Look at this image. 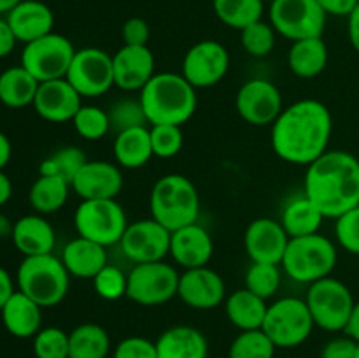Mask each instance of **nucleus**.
I'll list each match as a JSON object with an SVG mask.
<instances>
[{
	"mask_svg": "<svg viewBox=\"0 0 359 358\" xmlns=\"http://www.w3.org/2000/svg\"><path fill=\"white\" fill-rule=\"evenodd\" d=\"M276 28L270 23H265L263 20L249 25L244 30H241V42L242 48L248 55L255 58H263L270 55L276 46Z\"/></svg>",
	"mask_w": 359,
	"mask_h": 358,
	"instance_id": "40",
	"label": "nucleus"
},
{
	"mask_svg": "<svg viewBox=\"0 0 359 358\" xmlns=\"http://www.w3.org/2000/svg\"><path fill=\"white\" fill-rule=\"evenodd\" d=\"M153 220L174 232L196 223L200 214V197L195 185L181 174H167L154 183L149 199Z\"/></svg>",
	"mask_w": 359,
	"mask_h": 358,
	"instance_id": "4",
	"label": "nucleus"
},
{
	"mask_svg": "<svg viewBox=\"0 0 359 358\" xmlns=\"http://www.w3.org/2000/svg\"><path fill=\"white\" fill-rule=\"evenodd\" d=\"M277 346L259 330H244L230 344L228 358H273Z\"/></svg>",
	"mask_w": 359,
	"mask_h": 358,
	"instance_id": "37",
	"label": "nucleus"
},
{
	"mask_svg": "<svg viewBox=\"0 0 359 358\" xmlns=\"http://www.w3.org/2000/svg\"><path fill=\"white\" fill-rule=\"evenodd\" d=\"M270 25L291 42L323 37L328 14L318 0H273L270 4Z\"/></svg>",
	"mask_w": 359,
	"mask_h": 358,
	"instance_id": "12",
	"label": "nucleus"
},
{
	"mask_svg": "<svg viewBox=\"0 0 359 358\" xmlns=\"http://www.w3.org/2000/svg\"><path fill=\"white\" fill-rule=\"evenodd\" d=\"M114 86L140 91L154 76V55L147 46H123L112 55Z\"/></svg>",
	"mask_w": 359,
	"mask_h": 358,
	"instance_id": "21",
	"label": "nucleus"
},
{
	"mask_svg": "<svg viewBox=\"0 0 359 358\" xmlns=\"http://www.w3.org/2000/svg\"><path fill=\"white\" fill-rule=\"evenodd\" d=\"M11 239L23 256L49 255L56 244L55 228L42 214H27L20 218L14 223Z\"/></svg>",
	"mask_w": 359,
	"mask_h": 358,
	"instance_id": "24",
	"label": "nucleus"
},
{
	"mask_svg": "<svg viewBox=\"0 0 359 358\" xmlns=\"http://www.w3.org/2000/svg\"><path fill=\"white\" fill-rule=\"evenodd\" d=\"M109 351V333L97 323H83L69 333V358H107Z\"/></svg>",
	"mask_w": 359,
	"mask_h": 358,
	"instance_id": "33",
	"label": "nucleus"
},
{
	"mask_svg": "<svg viewBox=\"0 0 359 358\" xmlns=\"http://www.w3.org/2000/svg\"><path fill=\"white\" fill-rule=\"evenodd\" d=\"M151 146L158 158H172L181 153L184 135L179 125H151Z\"/></svg>",
	"mask_w": 359,
	"mask_h": 358,
	"instance_id": "43",
	"label": "nucleus"
},
{
	"mask_svg": "<svg viewBox=\"0 0 359 358\" xmlns=\"http://www.w3.org/2000/svg\"><path fill=\"white\" fill-rule=\"evenodd\" d=\"M230 69V55L221 42L205 39L186 51L182 58V76L195 90L210 88L224 79Z\"/></svg>",
	"mask_w": 359,
	"mask_h": 358,
	"instance_id": "14",
	"label": "nucleus"
},
{
	"mask_svg": "<svg viewBox=\"0 0 359 358\" xmlns=\"http://www.w3.org/2000/svg\"><path fill=\"white\" fill-rule=\"evenodd\" d=\"M337 258L339 253L335 244L318 232L290 239L280 265L293 281L312 284L323 277L332 276Z\"/></svg>",
	"mask_w": 359,
	"mask_h": 358,
	"instance_id": "6",
	"label": "nucleus"
},
{
	"mask_svg": "<svg viewBox=\"0 0 359 358\" xmlns=\"http://www.w3.org/2000/svg\"><path fill=\"white\" fill-rule=\"evenodd\" d=\"M346 336H349L351 339H354L356 343H359V300L354 304L353 312H351V318L347 321L346 330H344Z\"/></svg>",
	"mask_w": 359,
	"mask_h": 358,
	"instance_id": "53",
	"label": "nucleus"
},
{
	"mask_svg": "<svg viewBox=\"0 0 359 358\" xmlns=\"http://www.w3.org/2000/svg\"><path fill=\"white\" fill-rule=\"evenodd\" d=\"M62 262L70 276L93 279L107 265V249L86 237H76L63 248Z\"/></svg>",
	"mask_w": 359,
	"mask_h": 358,
	"instance_id": "25",
	"label": "nucleus"
},
{
	"mask_svg": "<svg viewBox=\"0 0 359 358\" xmlns=\"http://www.w3.org/2000/svg\"><path fill=\"white\" fill-rule=\"evenodd\" d=\"M280 270L276 263L252 262L245 272V288L258 297L269 300L277 293L280 286Z\"/></svg>",
	"mask_w": 359,
	"mask_h": 358,
	"instance_id": "39",
	"label": "nucleus"
},
{
	"mask_svg": "<svg viewBox=\"0 0 359 358\" xmlns=\"http://www.w3.org/2000/svg\"><path fill=\"white\" fill-rule=\"evenodd\" d=\"M305 195L325 218H339L359 206V160L342 150L326 151L305 174Z\"/></svg>",
	"mask_w": 359,
	"mask_h": 358,
	"instance_id": "2",
	"label": "nucleus"
},
{
	"mask_svg": "<svg viewBox=\"0 0 359 358\" xmlns=\"http://www.w3.org/2000/svg\"><path fill=\"white\" fill-rule=\"evenodd\" d=\"M123 185L125 179L118 165L105 160H88L70 186L83 200H105L116 199Z\"/></svg>",
	"mask_w": 359,
	"mask_h": 358,
	"instance_id": "20",
	"label": "nucleus"
},
{
	"mask_svg": "<svg viewBox=\"0 0 359 358\" xmlns=\"http://www.w3.org/2000/svg\"><path fill=\"white\" fill-rule=\"evenodd\" d=\"M14 284H13V277L9 276L4 267H0V309L6 305V302L9 300L11 295L14 293Z\"/></svg>",
	"mask_w": 359,
	"mask_h": 358,
	"instance_id": "51",
	"label": "nucleus"
},
{
	"mask_svg": "<svg viewBox=\"0 0 359 358\" xmlns=\"http://www.w3.org/2000/svg\"><path fill=\"white\" fill-rule=\"evenodd\" d=\"M11 154H13V146H11L9 137L4 132H0V171H4L6 165L9 164Z\"/></svg>",
	"mask_w": 359,
	"mask_h": 358,
	"instance_id": "54",
	"label": "nucleus"
},
{
	"mask_svg": "<svg viewBox=\"0 0 359 358\" xmlns=\"http://www.w3.org/2000/svg\"><path fill=\"white\" fill-rule=\"evenodd\" d=\"M77 49L65 37L51 32L44 37L25 44L21 53V65L39 81L63 79L67 76Z\"/></svg>",
	"mask_w": 359,
	"mask_h": 358,
	"instance_id": "10",
	"label": "nucleus"
},
{
	"mask_svg": "<svg viewBox=\"0 0 359 358\" xmlns=\"http://www.w3.org/2000/svg\"><path fill=\"white\" fill-rule=\"evenodd\" d=\"M356 358H359V343H358V351H356Z\"/></svg>",
	"mask_w": 359,
	"mask_h": 358,
	"instance_id": "58",
	"label": "nucleus"
},
{
	"mask_svg": "<svg viewBox=\"0 0 359 358\" xmlns=\"http://www.w3.org/2000/svg\"><path fill=\"white\" fill-rule=\"evenodd\" d=\"M314 326L307 302L284 297L269 305L262 330L277 347H297L311 337Z\"/></svg>",
	"mask_w": 359,
	"mask_h": 358,
	"instance_id": "8",
	"label": "nucleus"
},
{
	"mask_svg": "<svg viewBox=\"0 0 359 358\" xmlns=\"http://www.w3.org/2000/svg\"><path fill=\"white\" fill-rule=\"evenodd\" d=\"M13 227L14 225L11 223L6 216L0 214V237H7V235L11 237V234H13Z\"/></svg>",
	"mask_w": 359,
	"mask_h": 358,
	"instance_id": "56",
	"label": "nucleus"
},
{
	"mask_svg": "<svg viewBox=\"0 0 359 358\" xmlns=\"http://www.w3.org/2000/svg\"><path fill=\"white\" fill-rule=\"evenodd\" d=\"M177 297L188 307L207 311L226 300V286L223 277L207 265L186 269L179 277Z\"/></svg>",
	"mask_w": 359,
	"mask_h": 358,
	"instance_id": "17",
	"label": "nucleus"
},
{
	"mask_svg": "<svg viewBox=\"0 0 359 358\" xmlns=\"http://www.w3.org/2000/svg\"><path fill=\"white\" fill-rule=\"evenodd\" d=\"M290 235L280 221L272 218H258L245 228L244 248L249 258L258 263L279 265L286 253Z\"/></svg>",
	"mask_w": 359,
	"mask_h": 358,
	"instance_id": "18",
	"label": "nucleus"
},
{
	"mask_svg": "<svg viewBox=\"0 0 359 358\" xmlns=\"http://www.w3.org/2000/svg\"><path fill=\"white\" fill-rule=\"evenodd\" d=\"M214 13L221 23L235 30H244L263 18V0H214Z\"/></svg>",
	"mask_w": 359,
	"mask_h": 358,
	"instance_id": "35",
	"label": "nucleus"
},
{
	"mask_svg": "<svg viewBox=\"0 0 359 358\" xmlns=\"http://www.w3.org/2000/svg\"><path fill=\"white\" fill-rule=\"evenodd\" d=\"M18 290L37 302L41 307H55L67 297L70 288V274L62 258L53 253L39 256H25L18 267Z\"/></svg>",
	"mask_w": 359,
	"mask_h": 358,
	"instance_id": "5",
	"label": "nucleus"
},
{
	"mask_svg": "<svg viewBox=\"0 0 359 358\" xmlns=\"http://www.w3.org/2000/svg\"><path fill=\"white\" fill-rule=\"evenodd\" d=\"M65 79L81 97H102L114 86L112 56L98 48H84L76 51Z\"/></svg>",
	"mask_w": 359,
	"mask_h": 358,
	"instance_id": "13",
	"label": "nucleus"
},
{
	"mask_svg": "<svg viewBox=\"0 0 359 358\" xmlns=\"http://www.w3.org/2000/svg\"><path fill=\"white\" fill-rule=\"evenodd\" d=\"M263 2H270V4H272V2H273V0H263Z\"/></svg>",
	"mask_w": 359,
	"mask_h": 358,
	"instance_id": "59",
	"label": "nucleus"
},
{
	"mask_svg": "<svg viewBox=\"0 0 359 358\" xmlns=\"http://www.w3.org/2000/svg\"><path fill=\"white\" fill-rule=\"evenodd\" d=\"M18 39L14 35L13 28L7 23V20L0 18V58H6L13 53L14 46H16Z\"/></svg>",
	"mask_w": 359,
	"mask_h": 358,
	"instance_id": "50",
	"label": "nucleus"
},
{
	"mask_svg": "<svg viewBox=\"0 0 359 358\" xmlns=\"http://www.w3.org/2000/svg\"><path fill=\"white\" fill-rule=\"evenodd\" d=\"M328 65V48L323 37L294 41L287 51V67L291 72L304 79L319 76Z\"/></svg>",
	"mask_w": 359,
	"mask_h": 358,
	"instance_id": "29",
	"label": "nucleus"
},
{
	"mask_svg": "<svg viewBox=\"0 0 359 358\" xmlns=\"http://www.w3.org/2000/svg\"><path fill=\"white\" fill-rule=\"evenodd\" d=\"M347 32H349V41L353 48L359 53V4L356 9L349 14V25H347Z\"/></svg>",
	"mask_w": 359,
	"mask_h": 358,
	"instance_id": "52",
	"label": "nucleus"
},
{
	"mask_svg": "<svg viewBox=\"0 0 359 358\" xmlns=\"http://www.w3.org/2000/svg\"><path fill=\"white\" fill-rule=\"evenodd\" d=\"M156 351L158 358H207L209 343L195 326L177 325L158 337Z\"/></svg>",
	"mask_w": 359,
	"mask_h": 358,
	"instance_id": "27",
	"label": "nucleus"
},
{
	"mask_svg": "<svg viewBox=\"0 0 359 358\" xmlns=\"http://www.w3.org/2000/svg\"><path fill=\"white\" fill-rule=\"evenodd\" d=\"M212 255V237L202 225H186L170 234V256L184 269L205 267Z\"/></svg>",
	"mask_w": 359,
	"mask_h": 358,
	"instance_id": "22",
	"label": "nucleus"
},
{
	"mask_svg": "<svg viewBox=\"0 0 359 358\" xmlns=\"http://www.w3.org/2000/svg\"><path fill=\"white\" fill-rule=\"evenodd\" d=\"M170 230L158 223L156 220H140L126 227L123 234L121 244L123 253L133 263L161 262L170 255Z\"/></svg>",
	"mask_w": 359,
	"mask_h": 358,
	"instance_id": "16",
	"label": "nucleus"
},
{
	"mask_svg": "<svg viewBox=\"0 0 359 358\" xmlns=\"http://www.w3.org/2000/svg\"><path fill=\"white\" fill-rule=\"evenodd\" d=\"M72 186L58 175L41 174L32 185L28 200L37 214H51L62 209L69 199Z\"/></svg>",
	"mask_w": 359,
	"mask_h": 358,
	"instance_id": "34",
	"label": "nucleus"
},
{
	"mask_svg": "<svg viewBox=\"0 0 359 358\" xmlns=\"http://www.w3.org/2000/svg\"><path fill=\"white\" fill-rule=\"evenodd\" d=\"M238 116L255 126L273 125L283 112V95L269 79H251L244 83L235 98Z\"/></svg>",
	"mask_w": 359,
	"mask_h": 358,
	"instance_id": "15",
	"label": "nucleus"
},
{
	"mask_svg": "<svg viewBox=\"0 0 359 358\" xmlns=\"http://www.w3.org/2000/svg\"><path fill=\"white\" fill-rule=\"evenodd\" d=\"M358 343L349 336L328 340L321 350V358H356Z\"/></svg>",
	"mask_w": 359,
	"mask_h": 358,
	"instance_id": "48",
	"label": "nucleus"
},
{
	"mask_svg": "<svg viewBox=\"0 0 359 358\" xmlns=\"http://www.w3.org/2000/svg\"><path fill=\"white\" fill-rule=\"evenodd\" d=\"M181 274L167 262L137 263L128 274L126 297L139 305L154 307L177 295Z\"/></svg>",
	"mask_w": 359,
	"mask_h": 358,
	"instance_id": "11",
	"label": "nucleus"
},
{
	"mask_svg": "<svg viewBox=\"0 0 359 358\" xmlns=\"http://www.w3.org/2000/svg\"><path fill=\"white\" fill-rule=\"evenodd\" d=\"M305 302L314 325L326 332H344L356 304L347 284L332 276L312 283Z\"/></svg>",
	"mask_w": 359,
	"mask_h": 358,
	"instance_id": "7",
	"label": "nucleus"
},
{
	"mask_svg": "<svg viewBox=\"0 0 359 358\" xmlns=\"http://www.w3.org/2000/svg\"><path fill=\"white\" fill-rule=\"evenodd\" d=\"M107 112L109 119H111V130H116V133L135 128V126H147V123H149L140 100L123 98V100L112 104V107Z\"/></svg>",
	"mask_w": 359,
	"mask_h": 358,
	"instance_id": "41",
	"label": "nucleus"
},
{
	"mask_svg": "<svg viewBox=\"0 0 359 358\" xmlns=\"http://www.w3.org/2000/svg\"><path fill=\"white\" fill-rule=\"evenodd\" d=\"M76 132L84 140H100L111 130V119L109 112L97 105H81L72 119Z\"/></svg>",
	"mask_w": 359,
	"mask_h": 358,
	"instance_id": "38",
	"label": "nucleus"
},
{
	"mask_svg": "<svg viewBox=\"0 0 359 358\" xmlns=\"http://www.w3.org/2000/svg\"><path fill=\"white\" fill-rule=\"evenodd\" d=\"M335 235L347 253L359 256V206L337 218Z\"/></svg>",
	"mask_w": 359,
	"mask_h": 358,
	"instance_id": "45",
	"label": "nucleus"
},
{
	"mask_svg": "<svg viewBox=\"0 0 359 358\" xmlns=\"http://www.w3.org/2000/svg\"><path fill=\"white\" fill-rule=\"evenodd\" d=\"M0 314L6 330L14 337L28 339L35 337V333L41 330L42 307L20 290L11 295L6 305L0 309Z\"/></svg>",
	"mask_w": 359,
	"mask_h": 358,
	"instance_id": "26",
	"label": "nucleus"
},
{
	"mask_svg": "<svg viewBox=\"0 0 359 358\" xmlns=\"http://www.w3.org/2000/svg\"><path fill=\"white\" fill-rule=\"evenodd\" d=\"M126 284H128V274L111 263H107L93 277L95 291L104 300H119L121 297H126Z\"/></svg>",
	"mask_w": 359,
	"mask_h": 358,
	"instance_id": "44",
	"label": "nucleus"
},
{
	"mask_svg": "<svg viewBox=\"0 0 359 358\" xmlns=\"http://www.w3.org/2000/svg\"><path fill=\"white\" fill-rule=\"evenodd\" d=\"M332 132L330 109L316 98H304L283 109L273 121L270 140L280 160L309 167L328 151Z\"/></svg>",
	"mask_w": 359,
	"mask_h": 358,
	"instance_id": "1",
	"label": "nucleus"
},
{
	"mask_svg": "<svg viewBox=\"0 0 359 358\" xmlns=\"http://www.w3.org/2000/svg\"><path fill=\"white\" fill-rule=\"evenodd\" d=\"M149 35V25L142 18H130L121 28V37L125 46H147Z\"/></svg>",
	"mask_w": 359,
	"mask_h": 358,
	"instance_id": "47",
	"label": "nucleus"
},
{
	"mask_svg": "<svg viewBox=\"0 0 359 358\" xmlns=\"http://www.w3.org/2000/svg\"><path fill=\"white\" fill-rule=\"evenodd\" d=\"M321 9L332 16H347L356 9L359 0H318Z\"/></svg>",
	"mask_w": 359,
	"mask_h": 358,
	"instance_id": "49",
	"label": "nucleus"
},
{
	"mask_svg": "<svg viewBox=\"0 0 359 358\" xmlns=\"http://www.w3.org/2000/svg\"><path fill=\"white\" fill-rule=\"evenodd\" d=\"M86 161L88 158L81 147L67 146L46 158L39 167V172L44 175H58V178L65 179L69 185H72L74 178Z\"/></svg>",
	"mask_w": 359,
	"mask_h": 358,
	"instance_id": "36",
	"label": "nucleus"
},
{
	"mask_svg": "<svg viewBox=\"0 0 359 358\" xmlns=\"http://www.w3.org/2000/svg\"><path fill=\"white\" fill-rule=\"evenodd\" d=\"M6 20L13 28L18 42L28 44L51 34L55 14L41 0H23L11 13H7Z\"/></svg>",
	"mask_w": 359,
	"mask_h": 358,
	"instance_id": "23",
	"label": "nucleus"
},
{
	"mask_svg": "<svg viewBox=\"0 0 359 358\" xmlns=\"http://www.w3.org/2000/svg\"><path fill=\"white\" fill-rule=\"evenodd\" d=\"M224 311L228 319L233 326H237L241 332L244 330H259L265 321L269 304L265 298L258 297L248 288L233 291L228 295L224 300Z\"/></svg>",
	"mask_w": 359,
	"mask_h": 358,
	"instance_id": "28",
	"label": "nucleus"
},
{
	"mask_svg": "<svg viewBox=\"0 0 359 358\" xmlns=\"http://www.w3.org/2000/svg\"><path fill=\"white\" fill-rule=\"evenodd\" d=\"M37 358H69V333L58 326L41 329L34 337Z\"/></svg>",
	"mask_w": 359,
	"mask_h": 358,
	"instance_id": "42",
	"label": "nucleus"
},
{
	"mask_svg": "<svg viewBox=\"0 0 359 358\" xmlns=\"http://www.w3.org/2000/svg\"><path fill=\"white\" fill-rule=\"evenodd\" d=\"M323 220H325V216H323L321 211L304 193V195L291 199L284 206L280 225L287 232L290 239H293L318 234L323 225Z\"/></svg>",
	"mask_w": 359,
	"mask_h": 358,
	"instance_id": "31",
	"label": "nucleus"
},
{
	"mask_svg": "<svg viewBox=\"0 0 359 358\" xmlns=\"http://www.w3.org/2000/svg\"><path fill=\"white\" fill-rule=\"evenodd\" d=\"M23 0H0V14H7L14 9Z\"/></svg>",
	"mask_w": 359,
	"mask_h": 358,
	"instance_id": "57",
	"label": "nucleus"
},
{
	"mask_svg": "<svg viewBox=\"0 0 359 358\" xmlns=\"http://www.w3.org/2000/svg\"><path fill=\"white\" fill-rule=\"evenodd\" d=\"M13 195V183L7 178V174L4 171H0V206L7 202Z\"/></svg>",
	"mask_w": 359,
	"mask_h": 358,
	"instance_id": "55",
	"label": "nucleus"
},
{
	"mask_svg": "<svg viewBox=\"0 0 359 358\" xmlns=\"http://www.w3.org/2000/svg\"><path fill=\"white\" fill-rule=\"evenodd\" d=\"M39 81L23 65L11 67L0 74V102L11 109H21L34 104Z\"/></svg>",
	"mask_w": 359,
	"mask_h": 358,
	"instance_id": "32",
	"label": "nucleus"
},
{
	"mask_svg": "<svg viewBox=\"0 0 359 358\" xmlns=\"http://www.w3.org/2000/svg\"><path fill=\"white\" fill-rule=\"evenodd\" d=\"M149 125H179L196 111V90L182 74L160 72L151 77L139 97Z\"/></svg>",
	"mask_w": 359,
	"mask_h": 358,
	"instance_id": "3",
	"label": "nucleus"
},
{
	"mask_svg": "<svg viewBox=\"0 0 359 358\" xmlns=\"http://www.w3.org/2000/svg\"><path fill=\"white\" fill-rule=\"evenodd\" d=\"M112 150H114V158L119 167H144L154 157L149 128L147 126H135V128H128L116 133Z\"/></svg>",
	"mask_w": 359,
	"mask_h": 358,
	"instance_id": "30",
	"label": "nucleus"
},
{
	"mask_svg": "<svg viewBox=\"0 0 359 358\" xmlns=\"http://www.w3.org/2000/svg\"><path fill=\"white\" fill-rule=\"evenodd\" d=\"M32 105L35 112L46 121L65 123L72 121L76 112L83 105V97L63 77V79L44 81L39 84L37 95Z\"/></svg>",
	"mask_w": 359,
	"mask_h": 358,
	"instance_id": "19",
	"label": "nucleus"
},
{
	"mask_svg": "<svg viewBox=\"0 0 359 358\" xmlns=\"http://www.w3.org/2000/svg\"><path fill=\"white\" fill-rule=\"evenodd\" d=\"M112 358H158L156 343L146 337H126L114 347Z\"/></svg>",
	"mask_w": 359,
	"mask_h": 358,
	"instance_id": "46",
	"label": "nucleus"
},
{
	"mask_svg": "<svg viewBox=\"0 0 359 358\" xmlns=\"http://www.w3.org/2000/svg\"><path fill=\"white\" fill-rule=\"evenodd\" d=\"M74 225L81 237L107 248L121 241L128 221L125 209L116 199L83 200L74 214Z\"/></svg>",
	"mask_w": 359,
	"mask_h": 358,
	"instance_id": "9",
	"label": "nucleus"
}]
</instances>
